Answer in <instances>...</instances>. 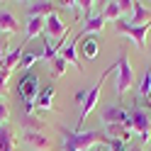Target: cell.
<instances>
[{"label":"cell","instance_id":"484cf974","mask_svg":"<svg viewBox=\"0 0 151 151\" xmlns=\"http://www.w3.org/2000/svg\"><path fill=\"white\" fill-rule=\"evenodd\" d=\"M110 151H127V144H124V141H117V139H112Z\"/></svg>","mask_w":151,"mask_h":151},{"label":"cell","instance_id":"6da1fadb","mask_svg":"<svg viewBox=\"0 0 151 151\" xmlns=\"http://www.w3.org/2000/svg\"><path fill=\"white\" fill-rule=\"evenodd\" d=\"M63 134V151H88L98 144H112V139L105 134V132H76V129H66L61 127Z\"/></svg>","mask_w":151,"mask_h":151},{"label":"cell","instance_id":"30bf717a","mask_svg":"<svg viewBox=\"0 0 151 151\" xmlns=\"http://www.w3.org/2000/svg\"><path fill=\"white\" fill-rule=\"evenodd\" d=\"M56 7H59V5L49 3V0L29 3V5H27V17H49V15H54V12H56Z\"/></svg>","mask_w":151,"mask_h":151},{"label":"cell","instance_id":"8992f818","mask_svg":"<svg viewBox=\"0 0 151 151\" xmlns=\"http://www.w3.org/2000/svg\"><path fill=\"white\" fill-rule=\"evenodd\" d=\"M115 27H117L119 34H127L129 39H134V44L139 46V49H144V44H146V32L151 29V22L139 24V27H132V24H127V20H117Z\"/></svg>","mask_w":151,"mask_h":151},{"label":"cell","instance_id":"7c38bea8","mask_svg":"<svg viewBox=\"0 0 151 151\" xmlns=\"http://www.w3.org/2000/svg\"><path fill=\"white\" fill-rule=\"evenodd\" d=\"M24 141H27L29 146H34V149H42V151L51 149L49 139H46V137H42L39 132H34V129H27V132H24Z\"/></svg>","mask_w":151,"mask_h":151},{"label":"cell","instance_id":"cb8c5ba5","mask_svg":"<svg viewBox=\"0 0 151 151\" xmlns=\"http://www.w3.org/2000/svg\"><path fill=\"white\" fill-rule=\"evenodd\" d=\"M24 124H27V129H32V127H34V132L44 127V124H42V119H37V117H32V115H24Z\"/></svg>","mask_w":151,"mask_h":151},{"label":"cell","instance_id":"277c9868","mask_svg":"<svg viewBox=\"0 0 151 151\" xmlns=\"http://www.w3.org/2000/svg\"><path fill=\"white\" fill-rule=\"evenodd\" d=\"M115 71H117V78H115V93L117 95H124V93L132 88V83H134V71H132V63L124 54L117 59L115 63Z\"/></svg>","mask_w":151,"mask_h":151},{"label":"cell","instance_id":"f546056e","mask_svg":"<svg viewBox=\"0 0 151 151\" xmlns=\"http://www.w3.org/2000/svg\"><path fill=\"white\" fill-rule=\"evenodd\" d=\"M127 151H141V149H139V146H129V144H127Z\"/></svg>","mask_w":151,"mask_h":151},{"label":"cell","instance_id":"4316f807","mask_svg":"<svg viewBox=\"0 0 151 151\" xmlns=\"http://www.w3.org/2000/svg\"><path fill=\"white\" fill-rule=\"evenodd\" d=\"M119 7H122V12L132 10V0H119Z\"/></svg>","mask_w":151,"mask_h":151},{"label":"cell","instance_id":"2e32d148","mask_svg":"<svg viewBox=\"0 0 151 151\" xmlns=\"http://www.w3.org/2000/svg\"><path fill=\"white\" fill-rule=\"evenodd\" d=\"M22 54H24V44H17L15 49H12V51H10V54H7L5 59H3V63H0V66H3V68H7V71H12L15 66H20Z\"/></svg>","mask_w":151,"mask_h":151},{"label":"cell","instance_id":"52a82bcc","mask_svg":"<svg viewBox=\"0 0 151 151\" xmlns=\"http://www.w3.org/2000/svg\"><path fill=\"white\" fill-rule=\"evenodd\" d=\"M102 122L107 124H129V110L127 107H119V105H107L105 110H102ZM129 129V127H127Z\"/></svg>","mask_w":151,"mask_h":151},{"label":"cell","instance_id":"7a4b0ae2","mask_svg":"<svg viewBox=\"0 0 151 151\" xmlns=\"http://www.w3.org/2000/svg\"><path fill=\"white\" fill-rule=\"evenodd\" d=\"M17 95L22 98V105H24V115H32L34 107H37V98H39V76L37 73H24L22 81L17 83Z\"/></svg>","mask_w":151,"mask_h":151},{"label":"cell","instance_id":"f1b7e54d","mask_svg":"<svg viewBox=\"0 0 151 151\" xmlns=\"http://www.w3.org/2000/svg\"><path fill=\"white\" fill-rule=\"evenodd\" d=\"M3 51H5V42H0V63H3V59H5Z\"/></svg>","mask_w":151,"mask_h":151},{"label":"cell","instance_id":"3957f363","mask_svg":"<svg viewBox=\"0 0 151 151\" xmlns=\"http://www.w3.org/2000/svg\"><path fill=\"white\" fill-rule=\"evenodd\" d=\"M112 68H115V63L110 66V68H105V73L98 78V83L93 86L90 90H88V95H86V102L81 105V119L76 122V132H83V122H86L88 117H90V112L95 110V105H98V98H100V90H102V83H105V78L112 73Z\"/></svg>","mask_w":151,"mask_h":151},{"label":"cell","instance_id":"ffe728a7","mask_svg":"<svg viewBox=\"0 0 151 151\" xmlns=\"http://www.w3.org/2000/svg\"><path fill=\"white\" fill-rule=\"evenodd\" d=\"M151 93V66H146V71L144 76H141V81H139V95H149Z\"/></svg>","mask_w":151,"mask_h":151},{"label":"cell","instance_id":"ba28073f","mask_svg":"<svg viewBox=\"0 0 151 151\" xmlns=\"http://www.w3.org/2000/svg\"><path fill=\"white\" fill-rule=\"evenodd\" d=\"M44 32H46V37L54 42V39H61V37H66V32H68V24H63L61 17H59V12H54V15H49V17H44Z\"/></svg>","mask_w":151,"mask_h":151},{"label":"cell","instance_id":"d4e9b609","mask_svg":"<svg viewBox=\"0 0 151 151\" xmlns=\"http://www.w3.org/2000/svg\"><path fill=\"white\" fill-rule=\"evenodd\" d=\"M10 73H12V71H7V68H3V66H0V93L7 88V78H10Z\"/></svg>","mask_w":151,"mask_h":151},{"label":"cell","instance_id":"9a60e30c","mask_svg":"<svg viewBox=\"0 0 151 151\" xmlns=\"http://www.w3.org/2000/svg\"><path fill=\"white\" fill-rule=\"evenodd\" d=\"M78 46H81V51H83V59L93 61L98 56V39H95V37H83Z\"/></svg>","mask_w":151,"mask_h":151},{"label":"cell","instance_id":"8fae6325","mask_svg":"<svg viewBox=\"0 0 151 151\" xmlns=\"http://www.w3.org/2000/svg\"><path fill=\"white\" fill-rule=\"evenodd\" d=\"M146 22H151V12L146 10L141 3H132V17L127 20V24H132V27H139V24H146Z\"/></svg>","mask_w":151,"mask_h":151},{"label":"cell","instance_id":"5b68a950","mask_svg":"<svg viewBox=\"0 0 151 151\" xmlns=\"http://www.w3.org/2000/svg\"><path fill=\"white\" fill-rule=\"evenodd\" d=\"M127 127L132 129V134L137 132V134L141 137V141H149L151 139V119H149V115L139 105H134L129 110V124Z\"/></svg>","mask_w":151,"mask_h":151},{"label":"cell","instance_id":"9c48e42d","mask_svg":"<svg viewBox=\"0 0 151 151\" xmlns=\"http://www.w3.org/2000/svg\"><path fill=\"white\" fill-rule=\"evenodd\" d=\"M105 22H107V20L102 17V12H100V15H90L88 20H86V24L78 29V34L73 37V42L78 44L83 37H90V32H102V29H105Z\"/></svg>","mask_w":151,"mask_h":151},{"label":"cell","instance_id":"83f0119b","mask_svg":"<svg viewBox=\"0 0 151 151\" xmlns=\"http://www.w3.org/2000/svg\"><path fill=\"white\" fill-rule=\"evenodd\" d=\"M86 95H88V90H81L78 95H76V102H81V105H83V102H86Z\"/></svg>","mask_w":151,"mask_h":151},{"label":"cell","instance_id":"d6986e66","mask_svg":"<svg viewBox=\"0 0 151 151\" xmlns=\"http://www.w3.org/2000/svg\"><path fill=\"white\" fill-rule=\"evenodd\" d=\"M0 151H12V129L0 127Z\"/></svg>","mask_w":151,"mask_h":151},{"label":"cell","instance_id":"4dcf8cb0","mask_svg":"<svg viewBox=\"0 0 151 151\" xmlns=\"http://www.w3.org/2000/svg\"><path fill=\"white\" fill-rule=\"evenodd\" d=\"M88 151H102V144H98V146H93V149H88Z\"/></svg>","mask_w":151,"mask_h":151},{"label":"cell","instance_id":"603a6c76","mask_svg":"<svg viewBox=\"0 0 151 151\" xmlns=\"http://www.w3.org/2000/svg\"><path fill=\"white\" fill-rule=\"evenodd\" d=\"M66 66H68V63H66L61 56H56V59H54V76H63L66 73Z\"/></svg>","mask_w":151,"mask_h":151},{"label":"cell","instance_id":"44dd1931","mask_svg":"<svg viewBox=\"0 0 151 151\" xmlns=\"http://www.w3.org/2000/svg\"><path fill=\"white\" fill-rule=\"evenodd\" d=\"M37 61H42V54H22L20 68H29V66H34Z\"/></svg>","mask_w":151,"mask_h":151},{"label":"cell","instance_id":"e0dca14e","mask_svg":"<svg viewBox=\"0 0 151 151\" xmlns=\"http://www.w3.org/2000/svg\"><path fill=\"white\" fill-rule=\"evenodd\" d=\"M27 39H34V37H39L44 32V17H27Z\"/></svg>","mask_w":151,"mask_h":151},{"label":"cell","instance_id":"ac0fdd59","mask_svg":"<svg viewBox=\"0 0 151 151\" xmlns=\"http://www.w3.org/2000/svg\"><path fill=\"white\" fill-rule=\"evenodd\" d=\"M102 17L105 20H122V7H119V0L115 3H105V10H102Z\"/></svg>","mask_w":151,"mask_h":151},{"label":"cell","instance_id":"5bb4252c","mask_svg":"<svg viewBox=\"0 0 151 151\" xmlns=\"http://www.w3.org/2000/svg\"><path fill=\"white\" fill-rule=\"evenodd\" d=\"M17 29H20V24H17L15 15H12V12H7V10H0V32H5V34H15Z\"/></svg>","mask_w":151,"mask_h":151},{"label":"cell","instance_id":"4fadbf2b","mask_svg":"<svg viewBox=\"0 0 151 151\" xmlns=\"http://www.w3.org/2000/svg\"><path fill=\"white\" fill-rule=\"evenodd\" d=\"M54 95H56L54 83H51V86H46V88H42V90H39V98H37V107H39V110H51Z\"/></svg>","mask_w":151,"mask_h":151},{"label":"cell","instance_id":"7402d4cb","mask_svg":"<svg viewBox=\"0 0 151 151\" xmlns=\"http://www.w3.org/2000/svg\"><path fill=\"white\" fill-rule=\"evenodd\" d=\"M7 119H10V107H7V102L0 98V127H5Z\"/></svg>","mask_w":151,"mask_h":151}]
</instances>
